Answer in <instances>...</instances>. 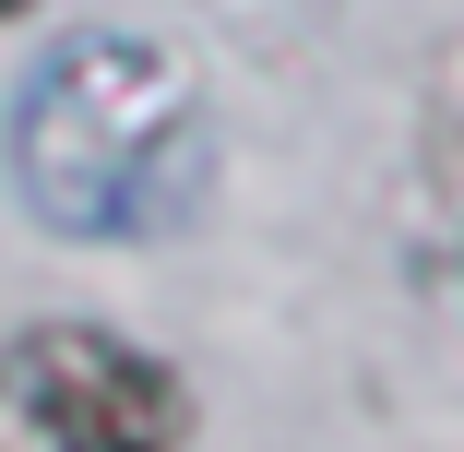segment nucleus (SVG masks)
<instances>
[{
    "label": "nucleus",
    "mask_w": 464,
    "mask_h": 452,
    "mask_svg": "<svg viewBox=\"0 0 464 452\" xmlns=\"http://www.w3.org/2000/svg\"><path fill=\"white\" fill-rule=\"evenodd\" d=\"M24 203L72 238H155L203 178L191 72L143 36H72L13 108Z\"/></svg>",
    "instance_id": "obj_1"
},
{
    "label": "nucleus",
    "mask_w": 464,
    "mask_h": 452,
    "mask_svg": "<svg viewBox=\"0 0 464 452\" xmlns=\"http://www.w3.org/2000/svg\"><path fill=\"white\" fill-rule=\"evenodd\" d=\"M191 381L108 322H36L0 345V452H179Z\"/></svg>",
    "instance_id": "obj_2"
},
{
    "label": "nucleus",
    "mask_w": 464,
    "mask_h": 452,
    "mask_svg": "<svg viewBox=\"0 0 464 452\" xmlns=\"http://www.w3.org/2000/svg\"><path fill=\"white\" fill-rule=\"evenodd\" d=\"M13 13H36V0H0V24H13Z\"/></svg>",
    "instance_id": "obj_3"
}]
</instances>
